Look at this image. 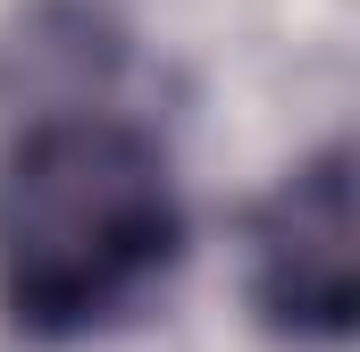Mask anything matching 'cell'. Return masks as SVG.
<instances>
[{
    "mask_svg": "<svg viewBox=\"0 0 360 352\" xmlns=\"http://www.w3.org/2000/svg\"><path fill=\"white\" fill-rule=\"evenodd\" d=\"M184 252V193L151 126L101 92L0 143V310L34 344H84L143 310Z\"/></svg>",
    "mask_w": 360,
    "mask_h": 352,
    "instance_id": "cell-1",
    "label": "cell"
},
{
    "mask_svg": "<svg viewBox=\"0 0 360 352\" xmlns=\"http://www.w3.org/2000/svg\"><path fill=\"white\" fill-rule=\"evenodd\" d=\"M252 302L293 344L352 336L360 260H352V151L344 143L285 168V184L252 210Z\"/></svg>",
    "mask_w": 360,
    "mask_h": 352,
    "instance_id": "cell-2",
    "label": "cell"
}]
</instances>
